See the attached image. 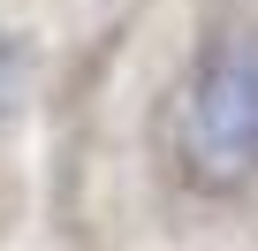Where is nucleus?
I'll use <instances>...</instances> for the list:
<instances>
[{
  "label": "nucleus",
  "mask_w": 258,
  "mask_h": 251,
  "mask_svg": "<svg viewBox=\"0 0 258 251\" xmlns=\"http://www.w3.org/2000/svg\"><path fill=\"white\" fill-rule=\"evenodd\" d=\"M175 160L213 198L258 175V23L205 31L182 84V114H175Z\"/></svg>",
  "instance_id": "1"
}]
</instances>
